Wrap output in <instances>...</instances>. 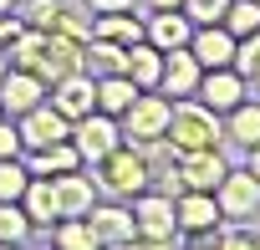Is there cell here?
<instances>
[{
  "label": "cell",
  "instance_id": "obj_31",
  "mask_svg": "<svg viewBox=\"0 0 260 250\" xmlns=\"http://www.w3.org/2000/svg\"><path fill=\"white\" fill-rule=\"evenodd\" d=\"M21 21L51 36V31H56V21H61V0H26V11H21Z\"/></svg>",
  "mask_w": 260,
  "mask_h": 250
},
{
  "label": "cell",
  "instance_id": "obj_14",
  "mask_svg": "<svg viewBox=\"0 0 260 250\" xmlns=\"http://www.w3.org/2000/svg\"><path fill=\"white\" fill-rule=\"evenodd\" d=\"M87 225H92L97 245H133V240H138L133 209H122V204H92V209H87Z\"/></svg>",
  "mask_w": 260,
  "mask_h": 250
},
{
  "label": "cell",
  "instance_id": "obj_35",
  "mask_svg": "<svg viewBox=\"0 0 260 250\" xmlns=\"http://www.w3.org/2000/svg\"><path fill=\"white\" fill-rule=\"evenodd\" d=\"M143 11L153 16V11H184V0H143Z\"/></svg>",
  "mask_w": 260,
  "mask_h": 250
},
{
  "label": "cell",
  "instance_id": "obj_8",
  "mask_svg": "<svg viewBox=\"0 0 260 250\" xmlns=\"http://www.w3.org/2000/svg\"><path fill=\"white\" fill-rule=\"evenodd\" d=\"M214 199H219V214H224V220H250V214L260 209V179H255L250 169H230V174L219 179Z\"/></svg>",
  "mask_w": 260,
  "mask_h": 250
},
{
  "label": "cell",
  "instance_id": "obj_13",
  "mask_svg": "<svg viewBox=\"0 0 260 250\" xmlns=\"http://www.w3.org/2000/svg\"><path fill=\"white\" fill-rule=\"evenodd\" d=\"M245 87H250V82H245V77H240L235 67H209V72L199 77V92H194V97H199L204 107H214V112L224 117V112H230L235 102H245Z\"/></svg>",
  "mask_w": 260,
  "mask_h": 250
},
{
  "label": "cell",
  "instance_id": "obj_18",
  "mask_svg": "<svg viewBox=\"0 0 260 250\" xmlns=\"http://www.w3.org/2000/svg\"><path fill=\"white\" fill-rule=\"evenodd\" d=\"M21 209H26L31 230H51V225L61 220V209H56V189H51L46 174H31V184H26V194H21Z\"/></svg>",
  "mask_w": 260,
  "mask_h": 250
},
{
  "label": "cell",
  "instance_id": "obj_11",
  "mask_svg": "<svg viewBox=\"0 0 260 250\" xmlns=\"http://www.w3.org/2000/svg\"><path fill=\"white\" fill-rule=\"evenodd\" d=\"M199 77H204V67H199V56L189 46L164 51V72H158V92L164 97H194L199 92Z\"/></svg>",
  "mask_w": 260,
  "mask_h": 250
},
{
  "label": "cell",
  "instance_id": "obj_7",
  "mask_svg": "<svg viewBox=\"0 0 260 250\" xmlns=\"http://www.w3.org/2000/svg\"><path fill=\"white\" fill-rule=\"evenodd\" d=\"M174 214H179V235H194V240H209L214 225L224 220V214H219V199L204 194V189H179Z\"/></svg>",
  "mask_w": 260,
  "mask_h": 250
},
{
  "label": "cell",
  "instance_id": "obj_32",
  "mask_svg": "<svg viewBox=\"0 0 260 250\" xmlns=\"http://www.w3.org/2000/svg\"><path fill=\"white\" fill-rule=\"evenodd\" d=\"M224 11H230V0H184V16L194 26H214V21H224Z\"/></svg>",
  "mask_w": 260,
  "mask_h": 250
},
{
  "label": "cell",
  "instance_id": "obj_1",
  "mask_svg": "<svg viewBox=\"0 0 260 250\" xmlns=\"http://www.w3.org/2000/svg\"><path fill=\"white\" fill-rule=\"evenodd\" d=\"M179 153H194V148H219L224 128H219V112L204 107L199 97H179L174 112H169V133H164Z\"/></svg>",
  "mask_w": 260,
  "mask_h": 250
},
{
  "label": "cell",
  "instance_id": "obj_38",
  "mask_svg": "<svg viewBox=\"0 0 260 250\" xmlns=\"http://www.w3.org/2000/svg\"><path fill=\"white\" fill-rule=\"evenodd\" d=\"M6 11H16V0H0V16H6Z\"/></svg>",
  "mask_w": 260,
  "mask_h": 250
},
{
  "label": "cell",
  "instance_id": "obj_20",
  "mask_svg": "<svg viewBox=\"0 0 260 250\" xmlns=\"http://www.w3.org/2000/svg\"><path fill=\"white\" fill-rule=\"evenodd\" d=\"M122 72L127 77H133L143 92H153L158 87V72H164V51L143 36V41H133V46H127V56H122Z\"/></svg>",
  "mask_w": 260,
  "mask_h": 250
},
{
  "label": "cell",
  "instance_id": "obj_22",
  "mask_svg": "<svg viewBox=\"0 0 260 250\" xmlns=\"http://www.w3.org/2000/svg\"><path fill=\"white\" fill-rule=\"evenodd\" d=\"M224 138L240 143V148H255L260 143V102H235L224 112Z\"/></svg>",
  "mask_w": 260,
  "mask_h": 250
},
{
  "label": "cell",
  "instance_id": "obj_19",
  "mask_svg": "<svg viewBox=\"0 0 260 250\" xmlns=\"http://www.w3.org/2000/svg\"><path fill=\"white\" fill-rule=\"evenodd\" d=\"M143 26H148V41H153L158 51L189 46V36H194V21H189L184 11H153V16H143Z\"/></svg>",
  "mask_w": 260,
  "mask_h": 250
},
{
  "label": "cell",
  "instance_id": "obj_33",
  "mask_svg": "<svg viewBox=\"0 0 260 250\" xmlns=\"http://www.w3.org/2000/svg\"><path fill=\"white\" fill-rule=\"evenodd\" d=\"M21 128H16V117H0V159H21Z\"/></svg>",
  "mask_w": 260,
  "mask_h": 250
},
{
  "label": "cell",
  "instance_id": "obj_16",
  "mask_svg": "<svg viewBox=\"0 0 260 250\" xmlns=\"http://www.w3.org/2000/svg\"><path fill=\"white\" fill-rule=\"evenodd\" d=\"M72 72H82V41H67V36H46V51H41V61H36V77L41 82H61V77H72Z\"/></svg>",
  "mask_w": 260,
  "mask_h": 250
},
{
  "label": "cell",
  "instance_id": "obj_4",
  "mask_svg": "<svg viewBox=\"0 0 260 250\" xmlns=\"http://www.w3.org/2000/svg\"><path fill=\"white\" fill-rule=\"evenodd\" d=\"M169 112H174V102L153 87V92H138L133 97V107H127L117 122H122V143H148V138H164L169 133Z\"/></svg>",
  "mask_w": 260,
  "mask_h": 250
},
{
  "label": "cell",
  "instance_id": "obj_21",
  "mask_svg": "<svg viewBox=\"0 0 260 250\" xmlns=\"http://www.w3.org/2000/svg\"><path fill=\"white\" fill-rule=\"evenodd\" d=\"M138 92H143V87L127 77V72H107V77H97V107H102L107 117H122L127 107H133Z\"/></svg>",
  "mask_w": 260,
  "mask_h": 250
},
{
  "label": "cell",
  "instance_id": "obj_40",
  "mask_svg": "<svg viewBox=\"0 0 260 250\" xmlns=\"http://www.w3.org/2000/svg\"><path fill=\"white\" fill-rule=\"evenodd\" d=\"M0 117H6V112H0Z\"/></svg>",
  "mask_w": 260,
  "mask_h": 250
},
{
  "label": "cell",
  "instance_id": "obj_28",
  "mask_svg": "<svg viewBox=\"0 0 260 250\" xmlns=\"http://www.w3.org/2000/svg\"><path fill=\"white\" fill-rule=\"evenodd\" d=\"M235 41L240 36H250V31H260V0H230V11H224V21H219Z\"/></svg>",
  "mask_w": 260,
  "mask_h": 250
},
{
  "label": "cell",
  "instance_id": "obj_9",
  "mask_svg": "<svg viewBox=\"0 0 260 250\" xmlns=\"http://www.w3.org/2000/svg\"><path fill=\"white\" fill-rule=\"evenodd\" d=\"M51 107L67 117V122H77V117H87L92 107H97V77L92 72H72V77H61V82H51Z\"/></svg>",
  "mask_w": 260,
  "mask_h": 250
},
{
  "label": "cell",
  "instance_id": "obj_6",
  "mask_svg": "<svg viewBox=\"0 0 260 250\" xmlns=\"http://www.w3.org/2000/svg\"><path fill=\"white\" fill-rule=\"evenodd\" d=\"M16 128H21V148H26V153H36V148H51V143L72 138V122H67L51 102H41V107L21 112V117H16Z\"/></svg>",
  "mask_w": 260,
  "mask_h": 250
},
{
  "label": "cell",
  "instance_id": "obj_17",
  "mask_svg": "<svg viewBox=\"0 0 260 250\" xmlns=\"http://www.w3.org/2000/svg\"><path fill=\"white\" fill-rule=\"evenodd\" d=\"M51 189H56V209H61V220H67V214H87V209L97 204V179H82V169L51 174Z\"/></svg>",
  "mask_w": 260,
  "mask_h": 250
},
{
  "label": "cell",
  "instance_id": "obj_39",
  "mask_svg": "<svg viewBox=\"0 0 260 250\" xmlns=\"http://www.w3.org/2000/svg\"><path fill=\"white\" fill-rule=\"evenodd\" d=\"M6 72H11V61H6V51H0V77H6Z\"/></svg>",
  "mask_w": 260,
  "mask_h": 250
},
{
  "label": "cell",
  "instance_id": "obj_26",
  "mask_svg": "<svg viewBox=\"0 0 260 250\" xmlns=\"http://www.w3.org/2000/svg\"><path fill=\"white\" fill-rule=\"evenodd\" d=\"M41 51H46V31H36V26H26L16 41H6V61L11 67H26V72H36Z\"/></svg>",
  "mask_w": 260,
  "mask_h": 250
},
{
  "label": "cell",
  "instance_id": "obj_30",
  "mask_svg": "<svg viewBox=\"0 0 260 250\" xmlns=\"http://www.w3.org/2000/svg\"><path fill=\"white\" fill-rule=\"evenodd\" d=\"M31 184V169L21 159H0V199H21Z\"/></svg>",
  "mask_w": 260,
  "mask_h": 250
},
{
  "label": "cell",
  "instance_id": "obj_10",
  "mask_svg": "<svg viewBox=\"0 0 260 250\" xmlns=\"http://www.w3.org/2000/svg\"><path fill=\"white\" fill-rule=\"evenodd\" d=\"M41 102H46V82H41L36 72L11 67L6 77H0V112H6V117H21V112H31V107H41Z\"/></svg>",
  "mask_w": 260,
  "mask_h": 250
},
{
  "label": "cell",
  "instance_id": "obj_25",
  "mask_svg": "<svg viewBox=\"0 0 260 250\" xmlns=\"http://www.w3.org/2000/svg\"><path fill=\"white\" fill-rule=\"evenodd\" d=\"M31 174H67V169H82V153H77V143L72 138H61V143H51V148H36L31 153V164H26Z\"/></svg>",
  "mask_w": 260,
  "mask_h": 250
},
{
  "label": "cell",
  "instance_id": "obj_37",
  "mask_svg": "<svg viewBox=\"0 0 260 250\" xmlns=\"http://www.w3.org/2000/svg\"><path fill=\"white\" fill-rule=\"evenodd\" d=\"M250 82H255V92H260V61H255V72H250Z\"/></svg>",
  "mask_w": 260,
  "mask_h": 250
},
{
  "label": "cell",
  "instance_id": "obj_3",
  "mask_svg": "<svg viewBox=\"0 0 260 250\" xmlns=\"http://www.w3.org/2000/svg\"><path fill=\"white\" fill-rule=\"evenodd\" d=\"M133 225H138V240H143V245H174V240H179L174 194H164V189L133 194Z\"/></svg>",
  "mask_w": 260,
  "mask_h": 250
},
{
  "label": "cell",
  "instance_id": "obj_24",
  "mask_svg": "<svg viewBox=\"0 0 260 250\" xmlns=\"http://www.w3.org/2000/svg\"><path fill=\"white\" fill-rule=\"evenodd\" d=\"M122 56H127V46H117V41H107V36H92V41L82 46V72H92V77L122 72Z\"/></svg>",
  "mask_w": 260,
  "mask_h": 250
},
{
  "label": "cell",
  "instance_id": "obj_12",
  "mask_svg": "<svg viewBox=\"0 0 260 250\" xmlns=\"http://www.w3.org/2000/svg\"><path fill=\"white\" fill-rule=\"evenodd\" d=\"M179 189H204V194H214L219 189V179L230 174V164L219 159V148H194V153H179Z\"/></svg>",
  "mask_w": 260,
  "mask_h": 250
},
{
  "label": "cell",
  "instance_id": "obj_27",
  "mask_svg": "<svg viewBox=\"0 0 260 250\" xmlns=\"http://www.w3.org/2000/svg\"><path fill=\"white\" fill-rule=\"evenodd\" d=\"M51 240H56L61 250H92V245H97L87 214H67V220H56V225H51Z\"/></svg>",
  "mask_w": 260,
  "mask_h": 250
},
{
  "label": "cell",
  "instance_id": "obj_2",
  "mask_svg": "<svg viewBox=\"0 0 260 250\" xmlns=\"http://www.w3.org/2000/svg\"><path fill=\"white\" fill-rule=\"evenodd\" d=\"M97 189H107L112 199H133L148 189V164L133 143H117L107 159H97Z\"/></svg>",
  "mask_w": 260,
  "mask_h": 250
},
{
  "label": "cell",
  "instance_id": "obj_23",
  "mask_svg": "<svg viewBox=\"0 0 260 250\" xmlns=\"http://www.w3.org/2000/svg\"><path fill=\"white\" fill-rule=\"evenodd\" d=\"M92 36H107L117 46H133V41L148 36V26L138 16H127V11H107V16H92Z\"/></svg>",
  "mask_w": 260,
  "mask_h": 250
},
{
  "label": "cell",
  "instance_id": "obj_5",
  "mask_svg": "<svg viewBox=\"0 0 260 250\" xmlns=\"http://www.w3.org/2000/svg\"><path fill=\"white\" fill-rule=\"evenodd\" d=\"M72 143H77L82 164H97V159H107V153L122 143V122H117V117H107L102 107H92L87 117H77V122H72Z\"/></svg>",
  "mask_w": 260,
  "mask_h": 250
},
{
  "label": "cell",
  "instance_id": "obj_36",
  "mask_svg": "<svg viewBox=\"0 0 260 250\" xmlns=\"http://www.w3.org/2000/svg\"><path fill=\"white\" fill-rule=\"evenodd\" d=\"M245 153H250V164H245V169H250V174L260 179V143H255V148H245Z\"/></svg>",
  "mask_w": 260,
  "mask_h": 250
},
{
  "label": "cell",
  "instance_id": "obj_34",
  "mask_svg": "<svg viewBox=\"0 0 260 250\" xmlns=\"http://www.w3.org/2000/svg\"><path fill=\"white\" fill-rule=\"evenodd\" d=\"M92 16H107V11H133V0H82Z\"/></svg>",
  "mask_w": 260,
  "mask_h": 250
},
{
  "label": "cell",
  "instance_id": "obj_15",
  "mask_svg": "<svg viewBox=\"0 0 260 250\" xmlns=\"http://www.w3.org/2000/svg\"><path fill=\"white\" fill-rule=\"evenodd\" d=\"M189 51L199 56V67L209 72V67H235V36L214 21V26H194V36H189Z\"/></svg>",
  "mask_w": 260,
  "mask_h": 250
},
{
  "label": "cell",
  "instance_id": "obj_29",
  "mask_svg": "<svg viewBox=\"0 0 260 250\" xmlns=\"http://www.w3.org/2000/svg\"><path fill=\"white\" fill-rule=\"evenodd\" d=\"M31 235V220L21 209V199H0V245H21Z\"/></svg>",
  "mask_w": 260,
  "mask_h": 250
}]
</instances>
